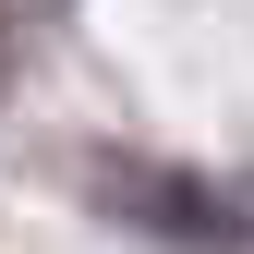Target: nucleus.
Wrapping results in <instances>:
<instances>
[{
	"mask_svg": "<svg viewBox=\"0 0 254 254\" xmlns=\"http://www.w3.org/2000/svg\"><path fill=\"white\" fill-rule=\"evenodd\" d=\"M12 12H24V0H0V49H12Z\"/></svg>",
	"mask_w": 254,
	"mask_h": 254,
	"instance_id": "obj_2",
	"label": "nucleus"
},
{
	"mask_svg": "<svg viewBox=\"0 0 254 254\" xmlns=\"http://www.w3.org/2000/svg\"><path fill=\"white\" fill-rule=\"evenodd\" d=\"M109 206L121 218H157V230H218V206H194V182H170V170H109Z\"/></svg>",
	"mask_w": 254,
	"mask_h": 254,
	"instance_id": "obj_1",
	"label": "nucleus"
}]
</instances>
